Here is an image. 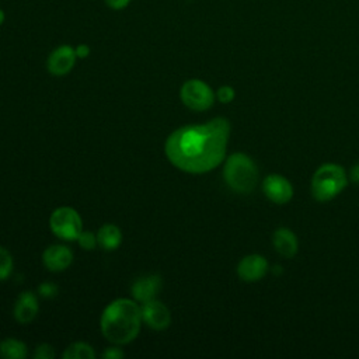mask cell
<instances>
[{
	"mask_svg": "<svg viewBox=\"0 0 359 359\" xmlns=\"http://www.w3.org/2000/svg\"><path fill=\"white\" fill-rule=\"evenodd\" d=\"M230 129V122L223 116L181 126L165 139L164 153L168 161L184 172H209L226 158Z\"/></svg>",
	"mask_w": 359,
	"mask_h": 359,
	"instance_id": "6da1fadb",
	"label": "cell"
},
{
	"mask_svg": "<svg viewBox=\"0 0 359 359\" xmlns=\"http://www.w3.org/2000/svg\"><path fill=\"white\" fill-rule=\"evenodd\" d=\"M142 307L135 299L118 297L101 313L100 328L105 339L125 345L136 339L142 327Z\"/></svg>",
	"mask_w": 359,
	"mask_h": 359,
	"instance_id": "7a4b0ae2",
	"label": "cell"
},
{
	"mask_svg": "<svg viewBox=\"0 0 359 359\" xmlns=\"http://www.w3.org/2000/svg\"><path fill=\"white\" fill-rule=\"evenodd\" d=\"M258 167L248 154L236 151L224 158L223 180L236 194H251L258 184Z\"/></svg>",
	"mask_w": 359,
	"mask_h": 359,
	"instance_id": "3957f363",
	"label": "cell"
},
{
	"mask_svg": "<svg viewBox=\"0 0 359 359\" xmlns=\"http://www.w3.org/2000/svg\"><path fill=\"white\" fill-rule=\"evenodd\" d=\"M348 174L341 164L324 163L311 177V195L318 202H328L337 198L348 185Z\"/></svg>",
	"mask_w": 359,
	"mask_h": 359,
	"instance_id": "277c9868",
	"label": "cell"
},
{
	"mask_svg": "<svg viewBox=\"0 0 359 359\" xmlns=\"http://www.w3.org/2000/svg\"><path fill=\"white\" fill-rule=\"evenodd\" d=\"M50 231L65 241H76L83 231L80 213L72 206H59L49 216Z\"/></svg>",
	"mask_w": 359,
	"mask_h": 359,
	"instance_id": "5b68a950",
	"label": "cell"
},
{
	"mask_svg": "<svg viewBox=\"0 0 359 359\" xmlns=\"http://www.w3.org/2000/svg\"><path fill=\"white\" fill-rule=\"evenodd\" d=\"M180 98L182 104L192 111H206L216 100L212 87L201 79H189L182 83L180 88Z\"/></svg>",
	"mask_w": 359,
	"mask_h": 359,
	"instance_id": "8992f818",
	"label": "cell"
},
{
	"mask_svg": "<svg viewBox=\"0 0 359 359\" xmlns=\"http://www.w3.org/2000/svg\"><path fill=\"white\" fill-rule=\"evenodd\" d=\"M77 56L74 46L63 43L56 46L46 57V70L52 76H66L76 66Z\"/></svg>",
	"mask_w": 359,
	"mask_h": 359,
	"instance_id": "52a82bcc",
	"label": "cell"
},
{
	"mask_svg": "<svg viewBox=\"0 0 359 359\" xmlns=\"http://www.w3.org/2000/svg\"><path fill=\"white\" fill-rule=\"evenodd\" d=\"M264 195L276 205H285L293 198L292 182L280 174H269L262 181Z\"/></svg>",
	"mask_w": 359,
	"mask_h": 359,
	"instance_id": "ba28073f",
	"label": "cell"
},
{
	"mask_svg": "<svg viewBox=\"0 0 359 359\" xmlns=\"http://www.w3.org/2000/svg\"><path fill=\"white\" fill-rule=\"evenodd\" d=\"M140 307H142V320L149 328L154 331H163L170 327L171 313L164 303L154 299L140 304Z\"/></svg>",
	"mask_w": 359,
	"mask_h": 359,
	"instance_id": "9c48e42d",
	"label": "cell"
},
{
	"mask_svg": "<svg viewBox=\"0 0 359 359\" xmlns=\"http://www.w3.org/2000/svg\"><path fill=\"white\" fill-rule=\"evenodd\" d=\"M268 272V261L261 254H248L237 265V275L243 282L252 283L261 280Z\"/></svg>",
	"mask_w": 359,
	"mask_h": 359,
	"instance_id": "30bf717a",
	"label": "cell"
},
{
	"mask_svg": "<svg viewBox=\"0 0 359 359\" xmlns=\"http://www.w3.org/2000/svg\"><path fill=\"white\" fill-rule=\"evenodd\" d=\"M161 287H163L161 276L156 273H150V275H143L135 279L130 286V293L137 303L143 304L146 302L157 299Z\"/></svg>",
	"mask_w": 359,
	"mask_h": 359,
	"instance_id": "8fae6325",
	"label": "cell"
},
{
	"mask_svg": "<svg viewBox=\"0 0 359 359\" xmlns=\"http://www.w3.org/2000/svg\"><path fill=\"white\" fill-rule=\"evenodd\" d=\"M42 262L50 272H62L73 262V251L63 244H53L42 252Z\"/></svg>",
	"mask_w": 359,
	"mask_h": 359,
	"instance_id": "7c38bea8",
	"label": "cell"
},
{
	"mask_svg": "<svg viewBox=\"0 0 359 359\" xmlns=\"http://www.w3.org/2000/svg\"><path fill=\"white\" fill-rule=\"evenodd\" d=\"M38 311H39V303H38L36 293L31 290L21 292L14 303V309H13L14 320L20 324H28L36 317Z\"/></svg>",
	"mask_w": 359,
	"mask_h": 359,
	"instance_id": "4fadbf2b",
	"label": "cell"
},
{
	"mask_svg": "<svg viewBox=\"0 0 359 359\" xmlns=\"http://www.w3.org/2000/svg\"><path fill=\"white\" fill-rule=\"evenodd\" d=\"M272 244L275 251L283 258H293L299 250V240L287 227H278L272 234Z\"/></svg>",
	"mask_w": 359,
	"mask_h": 359,
	"instance_id": "5bb4252c",
	"label": "cell"
},
{
	"mask_svg": "<svg viewBox=\"0 0 359 359\" xmlns=\"http://www.w3.org/2000/svg\"><path fill=\"white\" fill-rule=\"evenodd\" d=\"M97 241L102 250L114 251L122 243V231L116 224L105 223L97 231Z\"/></svg>",
	"mask_w": 359,
	"mask_h": 359,
	"instance_id": "9a60e30c",
	"label": "cell"
},
{
	"mask_svg": "<svg viewBox=\"0 0 359 359\" xmlns=\"http://www.w3.org/2000/svg\"><path fill=\"white\" fill-rule=\"evenodd\" d=\"M27 353V345L20 339L4 338L0 341V356L4 359H24Z\"/></svg>",
	"mask_w": 359,
	"mask_h": 359,
	"instance_id": "2e32d148",
	"label": "cell"
},
{
	"mask_svg": "<svg viewBox=\"0 0 359 359\" xmlns=\"http://www.w3.org/2000/svg\"><path fill=\"white\" fill-rule=\"evenodd\" d=\"M62 356L63 359H93L95 358V351L88 342L76 341L65 349Z\"/></svg>",
	"mask_w": 359,
	"mask_h": 359,
	"instance_id": "e0dca14e",
	"label": "cell"
},
{
	"mask_svg": "<svg viewBox=\"0 0 359 359\" xmlns=\"http://www.w3.org/2000/svg\"><path fill=\"white\" fill-rule=\"evenodd\" d=\"M14 261L10 251L0 245V280H6L13 273Z\"/></svg>",
	"mask_w": 359,
	"mask_h": 359,
	"instance_id": "ac0fdd59",
	"label": "cell"
},
{
	"mask_svg": "<svg viewBox=\"0 0 359 359\" xmlns=\"http://www.w3.org/2000/svg\"><path fill=\"white\" fill-rule=\"evenodd\" d=\"M77 244L86 250V251H91L95 248V245H98V241H97V234H94L93 231L90 230H83L80 233V236L77 237Z\"/></svg>",
	"mask_w": 359,
	"mask_h": 359,
	"instance_id": "d6986e66",
	"label": "cell"
},
{
	"mask_svg": "<svg viewBox=\"0 0 359 359\" xmlns=\"http://www.w3.org/2000/svg\"><path fill=\"white\" fill-rule=\"evenodd\" d=\"M36 293L43 297V299H53L55 296H57L59 293V287L56 283L53 282H49V280H45V282H41L36 287Z\"/></svg>",
	"mask_w": 359,
	"mask_h": 359,
	"instance_id": "ffe728a7",
	"label": "cell"
},
{
	"mask_svg": "<svg viewBox=\"0 0 359 359\" xmlns=\"http://www.w3.org/2000/svg\"><path fill=\"white\" fill-rule=\"evenodd\" d=\"M216 98L222 102V104H229L234 100L236 97V90L229 86V84H224V86H220L217 90H216Z\"/></svg>",
	"mask_w": 359,
	"mask_h": 359,
	"instance_id": "44dd1931",
	"label": "cell"
},
{
	"mask_svg": "<svg viewBox=\"0 0 359 359\" xmlns=\"http://www.w3.org/2000/svg\"><path fill=\"white\" fill-rule=\"evenodd\" d=\"M32 356L35 359H53L55 358V349L49 344H39L35 346Z\"/></svg>",
	"mask_w": 359,
	"mask_h": 359,
	"instance_id": "7402d4cb",
	"label": "cell"
},
{
	"mask_svg": "<svg viewBox=\"0 0 359 359\" xmlns=\"http://www.w3.org/2000/svg\"><path fill=\"white\" fill-rule=\"evenodd\" d=\"M102 359H122L125 356V352L119 348V345H114V346H108L102 351L101 353Z\"/></svg>",
	"mask_w": 359,
	"mask_h": 359,
	"instance_id": "603a6c76",
	"label": "cell"
},
{
	"mask_svg": "<svg viewBox=\"0 0 359 359\" xmlns=\"http://www.w3.org/2000/svg\"><path fill=\"white\" fill-rule=\"evenodd\" d=\"M132 0H104V3L107 4V7H109L111 10L115 11H121L125 10L126 7H129Z\"/></svg>",
	"mask_w": 359,
	"mask_h": 359,
	"instance_id": "cb8c5ba5",
	"label": "cell"
},
{
	"mask_svg": "<svg viewBox=\"0 0 359 359\" xmlns=\"http://www.w3.org/2000/svg\"><path fill=\"white\" fill-rule=\"evenodd\" d=\"M74 52H76L77 59H86L90 56L91 48L87 43H79L74 46Z\"/></svg>",
	"mask_w": 359,
	"mask_h": 359,
	"instance_id": "d4e9b609",
	"label": "cell"
},
{
	"mask_svg": "<svg viewBox=\"0 0 359 359\" xmlns=\"http://www.w3.org/2000/svg\"><path fill=\"white\" fill-rule=\"evenodd\" d=\"M349 181L359 184V161L355 163L349 170Z\"/></svg>",
	"mask_w": 359,
	"mask_h": 359,
	"instance_id": "484cf974",
	"label": "cell"
},
{
	"mask_svg": "<svg viewBox=\"0 0 359 359\" xmlns=\"http://www.w3.org/2000/svg\"><path fill=\"white\" fill-rule=\"evenodd\" d=\"M4 21H6V11L0 7V27L4 24Z\"/></svg>",
	"mask_w": 359,
	"mask_h": 359,
	"instance_id": "4316f807",
	"label": "cell"
}]
</instances>
